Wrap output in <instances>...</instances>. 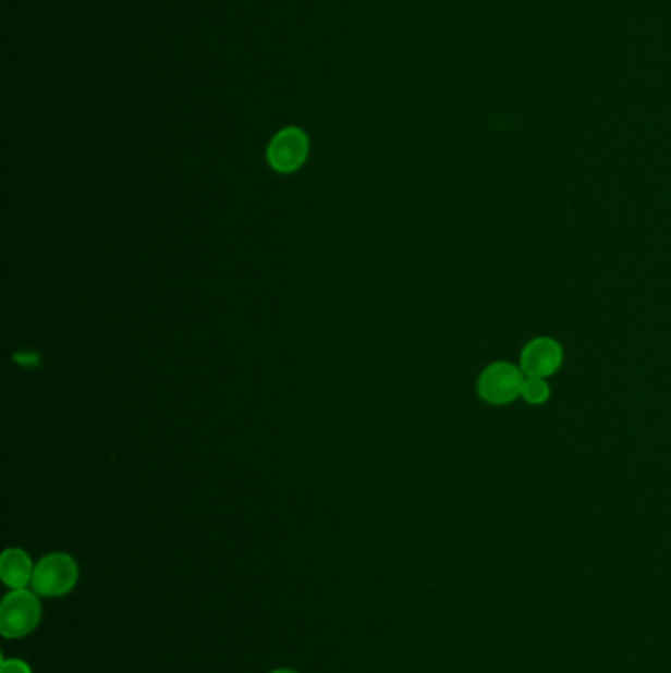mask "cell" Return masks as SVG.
Returning a JSON list of instances; mask_svg holds the SVG:
<instances>
[{
	"mask_svg": "<svg viewBox=\"0 0 671 673\" xmlns=\"http://www.w3.org/2000/svg\"><path fill=\"white\" fill-rule=\"evenodd\" d=\"M36 563L21 548H9L0 555V579L9 589H28L34 579Z\"/></svg>",
	"mask_w": 671,
	"mask_h": 673,
	"instance_id": "8992f818",
	"label": "cell"
},
{
	"mask_svg": "<svg viewBox=\"0 0 671 673\" xmlns=\"http://www.w3.org/2000/svg\"><path fill=\"white\" fill-rule=\"evenodd\" d=\"M270 673H300V672H295V670H288V668H280V670H274V672H270Z\"/></svg>",
	"mask_w": 671,
	"mask_h": 673,
	"instance_id": "9c48e42d",
	"label": "cell"
},
{
	"mask_svg": "<svg viewBox=\"0 0 671 673\" xmlns=\"http://www.w3.org/2000/svg\"><path fill=\"white\" fill-rule=\"evenodd\" d=\"M309 154V138L300 126H285L272 136L266 148V160L280 174L300 170Z\"/></svg>",
	"mask_w": 671,
	"mask_h": 673,
	"instance_id": "277c9868",
	"label": "cell"
},
{
	"mask_svg": "<svg viewBox=\"0 0 671 673\" xmlns=\"http://www.w3.org/2000/svg\"><path fill=\"white\" fill-rule=\"evenodd\" d=\"M524 380L522 368L510 363H492L478 377V396L492 406H504L518 399Z\"/></svg>",
	"mask_w": 671,
	"mask_h": 673,
	"instance_id": "3957f363",
	"label": "cell"
},
{
	"mask_svg": "<svg viewBox=\"0 0 671 673\" xmlns=\"http://www.w3.org/2000/svg\"><path fill=\"white\" fill-rule=\"evenodd\" d=\"M0 673H32V668L24 660H19V658H11V660L4 658L0 662Z\"/></svg>",
	"mask_w": 671,
	"mask_h": 673,
	"instance_id": "ba28073f",
	"label": "cell"
},
{
	"mask_svg": "<svg viewBox=\"0 0 671 673\" xmlns=\"http://www.w3.org/2000/svg\"><path fill=\"white\" fill-rule=\"evenodd\" d=\"M80 582V565L70 553L53 551L44 555L34 570L32 589L46 599H60L75 589Z\"/></svg>",
	"mask_w": 671,
	"mask_h": 673,
	"instance_id": "7a4b0ae2",
	"label": "cell"
},
{
	"mask_svg": "<svg viewBox=\"0 0 671 673\" xmlns=\"http://www.w3.org/2000/svg\"><path fill=\"white\" fill-rule=\"evenodd\" d=\"M549 394H551V390H549L546 378L526 377V380H524V387H522V394H520V396L526 400L528 404L539 406V404L548 402Z\"/></svg>",
	"mask_w": 671,
	"mask_h": 673,
	"instance_id": "52a82bcc",
	"label": "cell"
},
{
	"mask_svg": "<svg viewBox=\"0 0 671 673\" xmlns=\"http://www.w3.org/2000/svg\"><path fill=\"white\" fill-rule=\"evenodd\" d=\"M40 621V595L34 589H12L0 602V634L9 640L34 633Z\"/></svg>",
	"mask_w": 671,
	"mask_h": 673,
	"instance_id": "6da1fadb",
	"label": "cell"
},
{
	"mask_svg": "<svg viewBox=\"0 0 671 673\" xmlns=\"http://www.w3.org/2000/svg\"><path fill=\"white\" fill-rule=\"evenodd\" d=\"M563 348L556 339L538 337L522 351L520 368L526 377L548 378L561 367Z\"/></svg>",
	"mask_w": 671,
	"mask_h": 673,
	"instance_id": "5b68a950",
	"label": "cell"
}]
</instances>
